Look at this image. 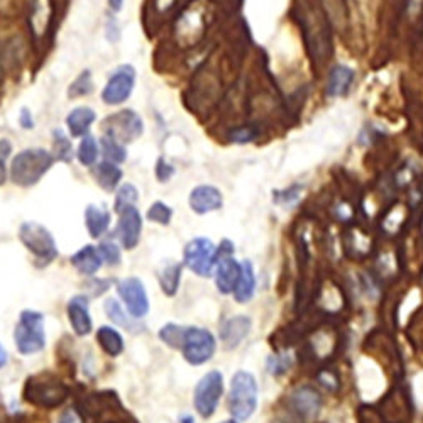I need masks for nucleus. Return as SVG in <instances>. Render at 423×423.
<instances>
[{"label":"nucleus","instance_id":"dca6fc26","mask_svg":"<svg viewBox=\"0 0 423 423\" xmlns=\"http://www.w3.org/2000/svg\"><path fill=\"white\" fill-rule=\"evenodd\" d=\"M251 329V318L246 315H237V317H232L223 323L221 330V341L226 349H235L240 342L246 339Z\"/></svg>","mask_w":423,"mask_h":423},{"label":"nucleus","instance_id":"f3484780","mask_svg":"<svg viewBox=\"0 0 423 423\" xmlns=\"http://www.w3.org/2000/svg\"><path fill=\"white\" fill-rule=\"evenodd\" d=\"M68 318L77 335H89L92 332V317H90L86 298L74 297L70 300Z\"/></svg>","mask_w":423,"mask_h":423},{"label":"nucleus","instance_id":"4468645a","mask_svg":"<svg viewBox=\"0 0 423 423\" xmlns=\"http://www.w3.org/2000/svg\"><path fill=\"white\" fill-rule=\"evenodd\" d=\"M190 209L197 214H210V212L219 210L222 207L223 198L221 190L212 185H200L192 190L188 198Z\"/></svg>","mask_w":423,"mask_h":423},{"label":"nucleus","instance_id":"5701e85b","mask_svg":"<svg viewBox=\"0 0 423 423\" xmlns=\"http://www.w3.org/2000/svg\"><path fill=\"white\" fill-rule=\"evenodd\" d=\"M256 289V275L254 268L249 261H242L240 263V276L237 285L234 289V298L239 304H247L252 297H254Z\"/></svg>","mask_w":423,"mask_h":423},{"label":"nucleus","instance_id":"7c9ffc66","mask_svg":"<svg viewBox=\"0 0 423 423\" xmlns=\"http://www.w3.org/2000/svg\"><path fill=\"white\" fill-rule=\"evenodd\" d=\"M105 313H107V317H109L114 323H117V325H120V327H126L127 330L134 332L136 325L129 320V318L126 317V313H124L122 306L119 305V301L112 300V298H110V300H107L105 301Z\"/></svg>","mask_w":423,"mask_h":423},{"label":"nucleus","instance_id":"c756f323","mask_svg":"<svg viewBox=\"0 0 423 423\" xmlns=\"http://www.w3.org/2000/svg\"><path fill=\"white\" fill-rule=\"evenodd\" d=\"M92 92H93V80H92V73H90L89 70H85V72L78 74L77 80H74L68 89V95L72 98L90 95Z\"/></svg>","mask_w":423,"mask_h":423},{"label":"nucleus","instance_id":"f704fd0d","mask_svg":"<svg viewBox=\"0 0 423 423\" xmlns=\"http://www.w3.org/2000/svg\"><path fill=\"white\" fill-rule=\"evenodd\" d=\"M98 252H100L102 259L107 261V264H110V266H119L120 264V249L117 247V244L102 242L98 246Z\"/></svg>","mask_w":423,"mask_h":423},{"label":"nucleus","instance_id":"ddd939ff","mask_svg":"<svg viewBox=\"0 0 423 423\" xmlns=\"http://www.w3.org/2000/svg\"><path fill=\"white\" fill-rule=\"evenodd\" d=\"M141 230H143V219H141L139 210L136 207H129L119 214L117 235L122 247L127 251L134 249L139 244Z\"/></svg>","mask_w":423,"mask_h":423},{"label":"nucleus","instance_id":"bb28decb","mask_svg":"<svg viewBox=\"0 0 423 423\" xmlns=\"http://www.w3.org/2000/svg\"><path fill=\"white\" fill-rule=\"evenodd\" d=\"M100 146H102V152L103 156H105V161H110V163H124L127 157L126 148H124V144H120L119 141L109 138V136H103L100 141Z\"/></svg>","mask_w":423,"mask_h":423},{"label":"nucleus","instance_id":"c85d7f7f","mask_svg":"<svg viewBox=\"0 0 423 423\" xmlns=\"http://www.w3.org/2000/svg\"><path fill=\"white\" fill-rule=\"evenodd\" d=\"M53 138H55V143H53V148H55V157L58 161L70 163L73 157L72 141H70L68 136H66L61 129H55V132H53Z\"/></svg>","mask_w":423,"mask_h":423},{"label":"nucleus","instance_id":"a19ab883","mask_svg":"<svg viewBox=\"0 0 423 423\" xmlns=\"http://www.w3.org/2000/svg\"><path fill=\"white\" fill-rule=\"evenodd\" d=\"M288 367H289V360L286 358H275L271 359V363H269V371H271L273 375H281V372H285Z\"/></svg>","mask_w":423,"mask_h":423},{"label":"nucleus","instance_id":"a211bd4d","mask_svg":"<svg viewBox=\"0 0 423 423\" xmlns=\"http://www.w3.org/2000/svg\"><path fill=\"white\" fill-rule=\"evenodd\" d=\"M97 119L93 109L90 107H77L68 114L66 117V127L72 138H83V136L89 134L90 127Z\"/></svg>","mask_w":423,"mask_h":423},{"label":"nucleus","instance_id":"09e8293b","mask_svg":"<svg viewBox=\"0 0 423 423\" xmlns=\"http://www.w3.org/2000/svg\"><path fill=\"white\" fill-rule=\"evenodd\" d=\"M222 423H239L237 420H226V422H222Z\"/></svg>","mask_w":423,"mask_h":423},{"label":"nucleus","instance_id":"1a4fd4ad","mask_svg":"<svg viewBox=\"0 0 423 423\" xmlns=\"http://www.w3.org/2000/svg\"><path fill=\"white\" fill-rule=\"evenodd\" d=\"M223 393V376L219 371H210L202 377L195 388V408L203 418H210L217 410Z\"/></svg>","mask_w":423,"mask_h":423},{"label":"nucleus","instance_id":"a18cd8bd","mask_svg":"<svg viewBox=\"0 0 423 423\" xmlns=\"http://www.w3.org/2000/svg\"><path fill=\"white\" fill-rule=\"evenodd\" d=\"M7 360H9V358H7V351L4 349L2 346H0V367H4L7 364Z\"/></svg>","mask_w":423,"mask_h":423},{"label":"nucleus","instance_id":"b1692460","mask_svg":"<svg viewBox=\"0 0 423 423\" xmlns=\"http://www.w3.org/2000/svg\"><path fill=\"white\" fill-rule=\"evenodd\" d=\"M97 341L100 344L103 352L112 356V358H115V356H119L120 352L124 351L122 337H120L119 332L112 329V327H107V325L100 327L97 332Z\"/></svg>","mask_w":423,"mask_h":423},{"label":"nucleus","instance_id":"f03ea898","mask_svg":"<svg viewBox=\"0 0 423 423\" xmlns=\"http://www.w3.org/2000/svg\"><path fill=\"white\" fill-rule=\"evenodd\" d=\"M258 406V383L251 372L239 371L232 377L229 391V412L235 420H247Z\"/></svg>","mask_w":423,"mask_h":423},{"label":"nucleus","instance_id":"49530a36","mask_svg":"<svg viewBox=\"0 0 423 423\" xmlns=\"http://www.w3.org/2000/svg\"><path fill=\"white\" fill-rule=\"evenodd\" d=\"M4 77V58H2V51H0V80Z\"/></svg>","mask_w":423,"mask_h":423},{"label":"nucleus","instance_id":"6ab92c4d","mask_svg":"<svg viewBox=\"0 0 423 423\" xmlns=\"http://www.w3.org/2000/svg\"><path fill=\"white\" fill-rule=\"evenodd\" d=\"M102 256L97 247L93 246H83L80 251L74 252L72 256V264L82 275L93 276L98 269L102 268Z\"/></svg>","mask_w":423,"mask_h":423},{"label":"nucleus","instance_id":"7ed1b4c3","mask_svg":"<svg viewBox=\"0 0 423 423\" xmlns=\"http://www.w3.org/2000/svg\"><path fill=\"white\" fill-rule=\"evenodd\" d=\"M24 398L29 403L41 408H56L68 398V388L65 383L51 375H37L27 379L24 388Z\"/></svg>","mask_w":423,"mask_h":423},{"label":"nucleus","instance_id":"37998d69","mask_svg":"<svg viewBox=\"0 0 423 423\" xmlns=\"http://www.w3.org/2000/svg\"><path fill=\"white\" fill-rule=\"evenodd\" d=\"M60 423H82V417L77 410L72 408V410H68V412L63 413Z\"/></svg>","mask_w":423,"mask_h":423},{"label":"nucleus","instance_id":"393cba45","mask_svg":"<svg viewBox=\"0 0 423 423\" xmlns=\"http://www.w3.org/2000/svg\"><path fill=\"white\" fill-rule=\"evenodd\" d=\"M160 285L164 294L173 297L180 288L181 281V266L178 263H168L166 266L160 271Z\"/></svg>","mask_w":423,"mask_h":423},{"label":"nucleus","instance_id":"4be33fe9","mask_svg":"<svg viewBox=\"0 0 423 423\" xmlns=\"http://www.w3.org/2000/svg\"><path fill=\"white\" fill-rule=\"evenodd\" d=\"M85 226L93 239L103 235L110 226V212L103 207L89 205L85 210Z\"/></svg>","mask_w":423,"mask_h":423},{"label":"nucleus","instance_id":"2f4dec72","mask_svg":"<svg viewBox=\"0 0 423 423\" xmlns=\"http://www.w3.org/2000/svg\"><path fill=\"white\" fill-rule=\"evenodd\" d=\"M161 341L168 344L169 347H175V349H181L183 346V337H185V329L183 327H178L175 323H168L164 325L160 332Z\"/></svg>","mask_w":423,"mask_h":423},{"label":"nucleus","instance_id":"58836bf2","mask_svg":"<svg viewBox=\"0 0 423 423\" xmlns=\"http://www.w3.org/2000/svg\"><path fill=\"white\" fill-rule=\"evenodd\" d=\"M173 175H175V169H173V166L166 163L163 157H160V160H157V164H156V176H157V180H160V181H168L169 178H171Z\"/></svg>","mask_w":423,"mask_h":423},{"label":"nucleus","instance_id":"e433bc0d","mask_svg":"<svg viewBox=\"0 0 423 423\" xmlns=\"http://www.w3.org/2000/svg\"><path fill=\"white\" fill-rule=\"evenodd\" d=\"M359 423H384L379 410L372 406H360L359 408Z\"/></svg>","mask_w":423,"mask_h":423},{"label":"nucleus","instance_id":"20e7f679","mask_svg":"<svg viewBox=\"0 0 423 423\" xmlns=\"http://www.w3.org/2000/svg\"><path fill=\"white\" fill-rule=\"evenodd\" d=\"M15 347L20 354L29 356L44 349L46 334H44V317L34 310H24L20 313L14 330Z\"/></svg>","mask_w":423,"mask_h":423},{"label":"nucleus","instance_id":"c9c22d12","mask_svg":"<svg viewBox=\"0 0 423 423\" xmlns=\"http://www.w3.org/2000/svg\"><path fill=\"white\" fill-rule=\"evenodd\" d=\"M12 146L7 139H0V186L7 180V157L11 156Z\"/></svg>","mask_w":423,"mask_h":423},{"label":"nucleus","instance_id":"aec40b11","mask_svg":"<svg viewBox=\"0 0 423 423\" xmlns=\"http://www.w3.org/2000/svg\"><path fill=\"white\" fill-rule=\"evenodd\" d=\"M354 70L349 66H335L332 68L329 74V82H327V95L329 97H339V95H346L349 92L352 82H354Z\"/></svg>","mask_w":423,"mask_h":423},{"label":"nucleus","instance_id":"4c0bfd02","mask_svg":"<svg viewBox=\"0 0 423 423\" xmlns=\"http://www.w3.org/2000/svg\"><path fill=\"white\" fill-rule=\"evenodd\" d=\"M256 134H258V131L256 129H252V127H247V126H242V127H237L235 131H232L230 138L234 143L246 144V143H249V141L254 139Z\"/></svg>","mask_w":423,"mask_h":423},{"label":"nucleus","instance_id":"2eb2a0df","mask_svg":"<svg viewBox=\"0 0 423 423\" xmlns=\"http://www.w3.org/2000/svg\"><path fill=\"white\" fill-rule=\"evenodd\" d=\"M217 269H215V283L219 292L227 294L234 293L240 276V264L232 256H222L217 259Z\"/></svg>","mask_w":423,"mask_h":423},{"label":"nucleus","instance_id":"79ce46f5","mask_svg":"<svg viewBox=\"0 0 423 423\" xmlns=\"http://www.w3.org/2000/svg\"><path fill=\"white\" fill-rule=\"evenodd\" d=\"M19 122H20V126L24 127V129H32V127H34V120H32L31 112H29L27 109H22V110H20Z\"/></svg>","mask_w":423,"mask_h":423},{"label":"nucleus","instance_id":"f257e3e1","mask_svg":"<svg viewBox=\"0 0 423 423\" xmlns=\"http://www.w3.org/2000/svg\"><path fill=\"white\" fill-rule=\"evenodd\" d=\"M55 160V155L48 152L46 149H24L12 160L11 180L14 181V185L24 186V188L34 186L51 169Z\"/></svg>","mask_w":423,"mask_h":423},{"label":"nucleus","instance_id":"ea45409f","mask_svg":"<svg viewBox=\"0 0 423 423\" xmlns=\"http://www.w3.org/2000/svg\"><path fill=\"white\" fill-rule=\"evenodd\" d=\"M318 381H320L322 386L329 389V391H334V389L339 386L337 376H335L332 371H322V372H318Z\"/></svg>","mask_w":423,"mask_h":423},{"label":"nucleus","instance_id":"de8ad7c7","mask_svg":"<svg viewBox=\"0 0 423 423\" xmlns=\"http://www.w3.org/2000/svg\"><path fill=\"white\" fill-rule=\"evenodd\" d=\"M180 423H195V420H193L192 417H183V418H181V420H180Z\"/></svg>","mask_w":423,"mask_h":423},{"label":"nucleus","instance_id":"72a5a7b5","mask_svg":"<svg viewBox=\"0 0 423 423\" xmlns=\"http://www.w3.org/2000/svg\"><path fill=\"white\" fill-rule=\"evenodd\" d=\"M112 401H115L114 395H92L86 398L85 412L90 415H97L105 408H110Z\"/></svg>","mask_w":423,"mask_h":423},{"label":"nucleus","instance_id":"a878e982","mask_svg":"<svg viewBox=\"0 0 423 423\" xmlns=\"http://www.w3.org/2000/svg\"><path fill=\"white\" fill-rule=\"evenodd\" d=\"M139 200V192L134 185L126 183L119 188L117 195H115V203H114V210L120 214L129 207H136V203Z\"/></svg>","mask_w":423,"mask_h":423},{"label":"nucleus","instance_id":"f8f14e48","mask_svg":"<svg viewBox=\"0 0 423 423\" xmlns=\"http://www.w3.org/2000/svg\"><path fill=\"white\" fill-rule=\"evenodd\" d=\"M117 289L132 318H143L149 312V298L139 278H126Z\"/></svg>","mask_w":423,"mask_h":423},{"label":"nucleus","instance_id":"0eeeda50","mask_svg":"<svg viewBox=\"0 0 423 423\" xmlns=\"http://www.w3.org/2000/svg\"><path fill=\"white\" fill-rule=\"evenodd\" d=\"M183 259L186 268L192 269L195 275L202 278L212 276L217 264V247L210 239L197 237L186 244Z\"/></svg>","mask_w":423,"mask_h":423},{"label":"nucleus","instance_id":"6e6552de","mask_svg":"<svg viewBox=\"0 0 423 423\" xmlns=\"http://www.w3.org/2000/svg\"><path fill=\"white\" fill-rule=\"evenodd\" d=\"M183 358L193 366H200L212 359L215 352V339L212 332L200 327H188L185 329L183 346H181Z\"/></svg>","mask_w":423,"mask_h":423},{"label":"nucleus","instance_id":"c03bdc74","mask_svg":"<svg viewBox=\"0 0 423 423\" xmlns=\"http://www.w3.org/2000/svg\"><path fill=\"white\" fill-rule=\"evenodd\" d=\"M122 4H124V0H109L110 9L114 12H119L120 9H122Z\"/></svg>","mask_w":423,"mask_h":423},{"label":"nucleus","instance_id":"39448f33","mask_svg":"<svg viewBox=\"0 0 423 423\" xmlns=\"http://www.w3.org/2000/svg\"><path fill=\"white\" fill-rule=\"evenodd\" d=\"M20 242L26 246L29 252L36 256L39 261L51 263L58 256V247L55 237L46 227L37 222H24L19 229Z\"/></svg>","mask_w":423,"mask_h":423},{"label":"nucleus","instance_id":"cd10ccee","mask_svg":"<svg viewBox=\"0 0 423 423\" xmlns=\"http://www.w3.org/2000/svg\"><path fill=\"white\" fill-rule=\"evenodd\" d=\"M77 156L83 166H95V161L98 157V146L93 136H83L80 146H78Z\"/></svg>","mask_w":423,"mask_h":423},{"label":"nucleus","instance_id":"473e14b6","mask_svg":"<svg viewBox=\"0 0 423 423\" xmlns=\"http://www.w3.org/2000/svg\"><path fill=\"white\" fill-rule=\"evenodd\" d=\"M173 210L163 202H155L148 210V219L151 222L160 223V226H168L171 222Z\"/></svg>","mask_w":423,"mask_h":423},{"label":"nucleus","instance_id":"412c9836","mask_svg":"<svg viewBox=\"0 0 423 423\" xmlns=\"http://www.w3.org/2000/svg\"><path fill=\"white\" fill-rule=\"evenodd\" d=\"M92 173L97 185L109 193L114 192L122 180V169L110 161H102V163L95 164Z\"/></svg>","mask_w":423,"mask_h":423},{"label":"nucleus","instance_id":"9b49d317","mask_svg":"<svg viewBox=\"0 0 423 423\" xmlns=\"http://www.w3.org/2000/svg\"><path fill=\"white\" fill-rule=\"evenodd\" d=\"M381 417L384 423H408L412 420V400L405 386L398 384L381 401Z\"/></svg>","mask_w":423,"mask_h":423},{"label":"nucleus","instance_id":"423d86ee","mask_svg":"<svg viewBox=\"0 0 423 423\" xmlns=\"http://www.w3.org/2000/svg\"><path fill=\"white\" fill-rule=\"evenodd\" d=\"M103 132H105L103 136H109V138L119 141L120 144L131 143L143 136L144 124L141 115L136 114L134 110H119L103 120Z\"/></svg>","mask_w":423,"mask_h":423},{"label":"nucleus","instance_id":"9d476101","mask_svg":"<svg viewBox=\"0 0 423 423\" xmlns=\"http://www.w3.org/2000/svg\"><path fill=\"white\" fill-rule=\"evenodd\" d=\"M136 83V70L131 65H122L114 72L102 92V100L107 105H120L131 97Z\"/></svg>","mask_w":423,"mask_h":423}]
</instances>
